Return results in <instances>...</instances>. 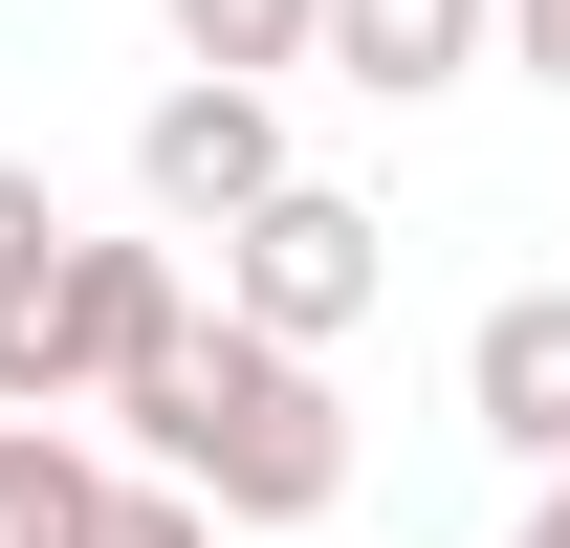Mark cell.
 Returning a JSON list of instances; mask_svg holds the SVG:
<instances>
[{
	"label": "cell",
	"mask_w": 570,
	"mask_h": 548,
	"mask_svg": "<svg viewBox=\"0 0 570 548\" xmlns=\"http://www.w3.org/2000/svg\"><path fill=\"white\" fill-rule=\"evenodd\" d=\"M45 264H67V198H45V176L0 154V285H45Z\"/></svg>",
	"instance_id": "cell-10"
},
{
	"label": "cell",
	"mask_w": 570,
	"mask_h": 548,
	"mask_svg": "<svg viewBox=\"0 0 570 548\" xmlns=\"http://www.w3.org/2000/svg\"><path fill=\"white\" fill-rule=\"evenodd\" d=\"M154 22H176V67H307V45H330V0H154Z\"/></svg>",
	"instance_id": "cell-8"
},
{
	"label": "cell",
	"mask_w": 570,
	"mask_h": 548,
	"mask_svg": "<svg viewBox=\"0 0 570 548\" xmlns=\"http://www.w3.org/2000/svg\"><path fill=\"white\" fill-rule=\"evenodd\" d=\"M88 527H110V461L67 417H0V548H88Z\"/></svg>",
	"instance_id": "cell-7"
},
{
	"label": "cell",
	"mask_w": 570,
	"mask_h": 548,
	"mask_svg": "<svg viewBox=\"0 0 570 548\" xmlns=\"http://www.w3.org/2000/svg\"><path fill=\"white\" fill-rule=\"evenodd\" d=\"M373 285H395V219L330 198V176H264V198L219 219V307H264V330H307V351L352 330Z\"/></svg>",
	"instance_id": "cell-3"
},
{
	"label": "cell",
	"mask_w": 570,
	"mask_h": 548,
	"mask_svg": "<svg viewBox=\"0 0 570 548\" xmlns=\"http://www.w3.org/2000/svg\"><path fill=\"white\" fill-rule=\"evenodd\" d=\"M504 548H570V461H549V505H527V527H504Z\"/></svg>",
	"instance_id": "cell-12"
},
{
	"label": "cell",
	"mask_w": 570,
	"mask_h": 548,
	"mask_svg": "<svg viewBox=\"0 0 570 548\" xmlns=\"http://www.w3.org/2000/svg\"><path fill=\"white\" fill-rule=\"evenodd\" d=\"M330 88H373V110H439L461 67H504V0H330V45H307Z\"/></svg>",
	"instance_id": "cell-6"
},
{
	"label": "cell",
	"mask_w": 570,
	"mask_h": 548,
	"mask_svg": "<svg viewBox=\"0 0 570 548\" xmlns=\"http://www.w3.org/2000/svg\"><path fill=\"white\" fill-rule=\"evenodd\" d=\"M88 548H219V505H198L176 461H154V482H110V527H88Z\"/></svg>",
	"instance_id": "cell-9"
},
{
	"label": "cell",
	"mask_w": 570,
	"mask_h": 548,
	"mask_svg": "<svg viewBox=\"0 0 570 548\" xmlns=\"http://www.w3.org/2000/svg\"><path fill=\"white\" fill-rule=\"evenodd\" d=\"M264 548H307V527H264Z\"/></svg>",
	"instance_id": "cell-13"
},
{
	"label": "cell",
	"mask_w": 570,
	"mask_h": 548,
	"mask_svg": "<svg viewBox=\"0 0 570 548\" xmlns=\"http://www.w3.org/2000/svg\"><path fill=\"white\" fill-rule=\"evenodd\" d=\"M264 176H307V154H285V110H264V67H176V88H154V133H132V198L176 219V242H219V219L264 198Z\"/></svg>",
	"instance_id": "cell-4"
},
{
	"label": "cell",
	"mask_w": 570,
	"mask_h": 548,
	"mask_svg": "<svg viewBox=\"0 0 570 548\" xmlns=\"http://www.w3.org/2000/svg\"><path fill=\"white\" fill-rule=\"evenodd\" d=\"M176 307H198L176 242H88V219H67V264L0 285V417H110V373H132Z\"/></svg>",
	"instance_id": "cell-2"
},
{
	"label": "cell",
	"mask_w": 570,
	"mask_h": 548,
	"mask_svg": "<svg viewBox=\"0 0 570 548\" xmlns=\"http://www.w3.org/2000/svg\"><path fill=\"white\" fill-rule=\"evenodd\" d=\"M461 417H483V439H504L527 482L570 461V285H504L483 330H461Z\"/></svg>",
	"instance_id": "cell-5"
},
{
	"label": "cell",
	"mask_w": 570,
	"mask_h": 548,
	"mask_svg": "<svg viewBox=\"0 0 570 548\" xmlns=\"http://www.w3.org/2000/svg\"><path fill=\"white\" fill-rule=\"evenodd\" d=\"M504 67H527V88H570V0H504Z\"/></svg>",
	"instance_id": "cell-11"
},
{
	"label": "cell",
	"mask_w": 570,
	"mask_h": 548,
	"mask_svg": "<svg viewBox=\"0 0 570 548\" xmlns=\"http://www.w3.org/2000/svg\"><path fill=\"white\" fill-rule=\"evenodd\" d=\"M110 417H132L154 461L198 482L219 527H330L352 505V417H330V351L264 330V307H176V330L110 373Z\"/></svg>",
	"instance_id": "cell-1"
}]
</instances>
